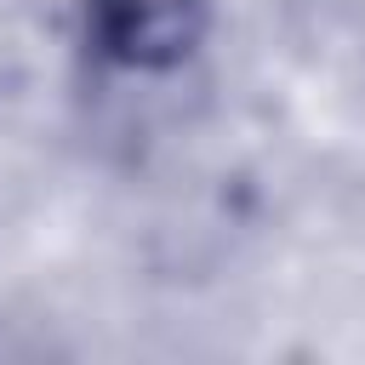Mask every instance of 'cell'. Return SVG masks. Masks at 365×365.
Returning <instances> with one entry per match:
<instances>
[{
  "label": "cell",
  "instance_id": "cell-1",
  "mask_svg": "<svg viewBox=\"0 0 365 365\" xmlns=\"http://www.w3.org/2000/svg\"><path fill=\"white\" fill-rule=\"evenodd\" d=\"M91 29L120 63H171L200 29V0H91Z\"/></svg>",
  "mask_w": 365,
  "mask_h": 365
}]
</instances>
